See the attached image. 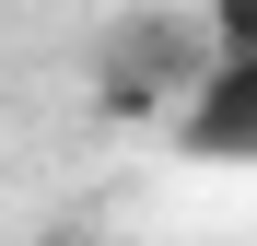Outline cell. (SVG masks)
<instances>
[{
    "label": "cell",
    "mask_w": 257,
    "mask_h": 246,
    "mask_svg": "<svg viewBox=\"0 0 257 246\" xmlns=\"http://www.w3.org/2000/svg\"><path fill=\"white\" fill-rule=\"evenodd\" d=\"M187 164H222V176H257V47H199L187 94L164 106Z\"/></svg>",
    "instance_id": "1"
},
{
    "label": "cell",
    "mask_w": 257,
    "mask_h": 246,
    "mask_svg": "<svg viewBox=\"0 0 257 246\" xmlns=\"http://www.w3.org/2000/svg\"><path fill=\"white\" fill-rule=\"evenodd\" d=\"M199 47H210L199 24H141V35H117L105 106H176V94H187V70H199Z\"/></svg>",
    "instance_id": "2"
},
{
    "label": "cell",
    "mask_w": 257,
    "mask_h": 246,
    "mask_svg": "<svg viewBox=\"0 0 257 246\" xmlns=\"http://www.w3.org/2000/svg\"><path fill=\"white\" fill-rule=\"evenodd\" d=\"M199 35H210V47H257V0H210Z\"/></svg>",
    "instance_id": "3"
}]
</instances>
